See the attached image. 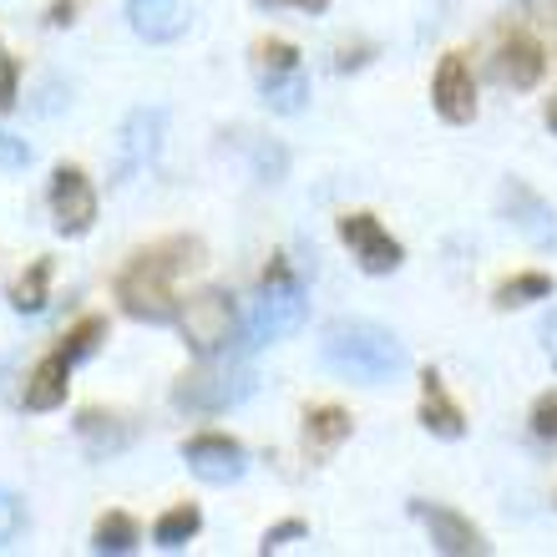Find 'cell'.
I'll list each match as a JSON object with an SVG mask.
<instances>
[{
    "label": "cell",
    "mask_w": 557,
    "mask_h": 557,
    "mask_svg": "<svg viewBox=\"0 0 557 557\" xmlns=\"http://www.w3.org/2000/svg\"><path fill=\"white\" fill-rule=\"evenodd\" d=\"M547 294H553V278L547 274H517L507 284H497V309L532 305V299H547Z\"/></svg>",
    "instance_id": "24"
},
{
    "label": "cell",
    "mask_w": 557,
    "mask_h": 557,
    "mask_svg": "<svg viewBox=\"0 0 557 557\" xmlns=\"http://www.w3.org/2000/svg\"><path fill=\"white\" fill-rule=\"evenodd\" d=\"M26 528V507H21V497L15 492H5L0 486V547L15 543V532Z\"/></svg>",
    "instance_id": "26"
},
{
    "label": "cell",
    "mask_w": 557,
    "mask_h": 557,
    "mask_svg": "<svg viewBox=\"0 0 557 557\" xmlns=\"http://www.w3.org/2000/svg\"><path fill=\"white\" fill-rule=\"evenodd\" d=\"M51 219H57V234L82 238L97 223V188L87 183L82 168H57L51 173Z\"/></svg>",
    "instance_id": "9"
},
{
    "label": "cell",
    "mask_w": 557,
    "mask_h": 557,
    "mask_svg": "<svg viewBox=\"0 0 557 557\" xmlns=\"http://www.w3.org/2000/svg\"><path fill=\"white\" fill-rule=\"evenodd\" d=\"M198 528H203V512H198L193 502H183V507H168V512L158 517L152 543H158L162 553H177V547H188L193 537H198Z\"/></svg>",
    "instance_id": "19"
},
{
    "label": "cell",
    "mask_w": 557,
    "mask_h": 557,
    "mask_svg": "<svg viewBox=\"0 0 557 557\" xmlns=\"http://www.w3.org/2000/svg\"><path fill=\"white\" fill-rule=\"evenodd\" d=\"M492 72H497L502 87L532 91L537 82H543V72H547V57H543V46L532 41V36H507V41L497 46V57H492Z\"/></svg>",
    "instance_id": "13"
},
{
    "label": "cell",
    "mask_w": 557,
    "mask_h": 557,
    "mask_svg": "<svg viewBox=\"0 0 557 557\" xmlns=\"http://www.w3.org/2000/svg\"><path fill=\"white\" fill-rule=\"evenodd\" d=\"M350 411H339V406H314V411L305 416V441L314 446V451H335L339 441L350 436Z\"/></svg>",
    "instance_id": "20"
},
{
    "label": "cell",
    "mask_w": 557,
    "mask_h": 557,
    "mask_svg": "<svg viewBox=\"0 0 557 557\" xmlns=\"http://www.w3.org/2000/svg\"><path fill=\"white\" fill-rule=\"evenodd\" d=\"M46 284H51V264H46V259H36L26 274L15 278L11 305L21 309V314H41V309H46Z\"/></svg>",
    "instance_id": "23"
},
{
    "label": "cell",
    "mask_w": 557,
    "mask_h": 557,
    "mask_svg": "<svg viewBox=\"0 0 557 557\" xmlns=\"http://www.w3.org/2000/svg\"><path fill=\"white\" fill-rule=\"evenodd\" d=\"M162 127H168V112L162 107H137L133 117L122 122L117 133V158H112V177L117 183H133L147 162L158 158L162 147Z\"/></svg>",
    "instance_id": "7"
},
{
    "label": "cell",
    "mask_w": 557,
    "mask_h": 557,
    "mask_svg": "<svg viewBox=\"0 0 557 557\" xmlns=\"http://www.w3.org/2000/svg\"><path fill=\"white\" fill-rule=\"evenodd\" d=\"M72 0H57V5H51V15H46V21H51V26H66V21H72Z\"/></svg>",
    "instance_id": "32"
},
{
    "label": "cell",
    "mask_w": 557,
    "mask_h": 557,
    "mask_svg": "<svg viewBox=\"0 0 557 557\" xmlns=\"http://www.w3.org/2000/svg\"><path fill=\"white\" fill-rule=\"evenodd\" d=\"M421 425L431 431V436H441V441L467 436V416H461V406L446 396V381H441L436 370H425L421 375Z\"/></svg>",
    "instance_id": "14"
},
{
    "label": "cell",
    "mask_w": 557,
    "mask_h": 557,
    "mask_svg": "<svg viewBox=\"0 0 557 557\" xmlns=\"http://www.w3.org/2000/svg\"><path fill=\"white\" fill-rule=\"evenodd\" d=\"M320 360L335 375L360 381V385H385V381H396V375H406V366H411L406 345L385 324H370V320L330 324L320 339Z\"/></svg>",
    "instance_id": "2"
},
{
    "label": "cell",
    "mask_w": 557,
    "mask_h": 557,
    "mask_svg": "<svg viewBox=\"0 0 557 557\" xmlns=\"http://www.w3.org/2000/svg\"><path fill=\"white\" fill-rule=\"evenodd\" d=\"M294 5H305V11H324L330 0H294Z\"/></svg>",
    "instance_id": "34"
},
{
    "label": "cell",
    "mask_w": 557,
    "mask_h": 557,
    "mask_svg": "<svg viewBox=\"0 0 557 557\" xmlns=\"http://www.w3.org/2000/svg\"><path fill=\"white\" fill-rule=\"evenodd\" d=\"M177 324H183V339L198 355H223L238 335V309L223 289H198L177 309Z\"/></svg>",
    "instance_id": "5"
},
{
    "label": "cell",
    "mask_w": 557,
    "mask_h": 557,
    "mask_svg": "<svg viewBox=\"0 0 557 557\" xmlns=\"http://www.w3.org/2000/svg\"><path fill=\"white\" fill-rule=\"evenodd\" d=\"M76 436L87 441L91 456H117L133 446V425H122V416L112 411H82L76 416Z\"/></svg>",
    "instance_id": "17"
},
{
    "label": "cell",
    "mask_w": 557,
    "mask_h": 557,
    "mask_svg": "<svg viewBox=\"0 0 557 557\" xmlns=\"http://www.w3.org/2000/svg\"><path fill=\"white\" fill-rule=\"evenodd\" d=\"M497 208H502V219L512 223L532 249H553V244H557V213H553V203H547L543 193H532L528 183L507 177V183L497 188Z\"/></svg>",
    "instance_id": "6"
},
{
    "label": "cell",
    "mask_w": 557,
    "mask_h": 557,
    "mask_svg": "<svg viewBox=\"0 0 557 557\" xmlns=\"http://www.w3.org/2000/svg\"><path fill=\"white\" fill-rule=\"evenodd\" d=\"M299 66V51L289 41H259L253 46V72L259 76H278V72H294Z\"/></svg>",
    "instance_id": "25"
},
{
    "label": "cell",
    "mask_w": 557,
    "mask_h": 557,
    "mask_svg": "<svg viewBox=\"0 0 557 557\" xmlns=\"http://www.w3.org/2000/svg\"><path fill=\"white\" fill-rule=\"evenodd\" d=\"M127 26L143 41H177L188 26V5L183 0H127Z\"/></svg>",
    "instance_id": "15"
},
{
    "label": "cell",
    "mask_w": 557,
    "mask_h": 557,
    "mask_svg": "<svg viewBox=\"0 0 557 557\" xmlns=\"http://www.w3.org/2000/svg\"><path fill=\"white\" fill-rule=\"evenodd\" d=\"M259 87H264V102H269V112H305V102H309V76H305V66H294V72H278V76H259Z\"/></svg>",
    "instance_id": "18"
},
{
    "label": "cell",
    "mask_w": 557,
    "mask_h": 557,
    "mask_svg": "<svg viewBox=\"0 0 557 557\" xmlns=\"http://www.w3.org/2000/svg\"><path fill=\"white\" fill-rule=\"evenodd\" d=\"M183 461H188V471L198 476V482H208V486H228V482H238V476L249 471L244 446H238L234 436H223V431H203V436H193L188 446H183Z\"/></svg>",
    "instance_id": "8"
},
{
    "label": "cell",
    "mask_w": 557,
    "mask_h": 557,
    "mask_svg": "<svg viewBox=\"0 0 557 557\" xmlns=\"http://www.w3.org/2000/svg\"><path fill=\"white\" fill-rule=\"evenodd\" d=\"M339 238L350 244V253L360 259V269L366 274H391V269H400V244L381 228V219L375 213H345L339 219Z\"/></svg>",
    "instance_id": "10"
},
{
    "label": "cell",
    "mask_w": 557,
    "mask_h": 557,
    "mask_svg": "<svg viewBox=\"0 0 557 557\" xmlns=\"http://www.w3.org/2000/svg\"><path fill=\"white\" fill-rule=\"evenodd\" d=\"M253 370L249 366H234V360H213V355H203V366L188 370L183 381L173 385V406L177 411H228V406H238V400L253 396Z\"/></svg>",
    "instance_id": "3"
},
{
    "label": "cell",
    "mask_w": 557,
    "mask_h": 557,
    "mask_svg": "<svg viewBox=\"0 0 557 557\" xmlns=\"http://www.w3.org/2000/svg\"><path fill=\"white\" fill-rule=\"evenodd\" d=\"M203 264V244L198 238H168L152 249L133 253L127 269L117 274V299L122 309L143 324H168L177 320V299H173V278Z\"/></svg>",
    "instance_id": "1"
},
{
    "label": "cell",
    "mask_w": 557,
    "mask_h": 557,
    "mask_svg": "<svg viewBox=\"0 0 557 557\" xmlns=\"http://www.w3.org/2000/svg\"><path fill=\"white\" fill-rule=\"evenodd\" d=\"M102 339H107V320H102V314H87V320H76L72 330L61 335L57 350L76 366V360H87V355H97V345H102Z\"/></svg>",
    "instance_id": "22"
},
{
    "label": "cell",
    "mask_w": 557,
    "mask_h": 557,
    "mask_svg": "<svg viewBox=\"0 0 557 557\" xmlns=\"http://www.w3.org/2000/svg\"><path fill=\"white\" fill-rule=\"evenodd\" d=\"M30 162V143L15 133H0V173H15V168H26Z\"/></svg>",
    "instance_id": "27"
},
{
    "label": "cell",
    "mask_w": 557,
    "mask_h": 557,
    "mask_svg": "<svg viewBox=\"0 0 557 557\" xmlns=\"http://www.w3.org/2000/svg\"><path fill=\"white\" fill-rule=\"evenodd\" d=\"M66 375H72V360L61 350H51L46 360H36V370H30L26 381V406L30 411H57V406H66Z\"/></svg>",
    "instance_id": "16"
},
{
    "label": "cell",
    "mask_w": 557,
    "mask_h": 557,
    "mask_svg": "<svg viewBox=\"0 0 557 557\" xmlns=\"http://www.w3.org/2000/svg\"><path fill=\"white\" fill-rule=\"evenodd\" d=\"M305 320H309L305 289L294 284L289 264H274L264 274V289H259V299H253L249 345H274V339H289L294 330H305Z\"/></svg>",
    "instance_id": "4"
},
{
    "label": "cell",
    "mask_w": 557,
    "mask_h": 557,
    "mask_svg": "<svg viewBox=\"0 0 557 557\" xmlns=\"http://www.w3.org/2000/svg\"><path fill=\"white\" fill-rule=\"evenodd\" d=\"M411 517L421 522L425 532H431V547L446 557H482L486 543L482 532L471 528L461 512H451V507H431V502H411Z\"/></svg>",
    "instance_id": "11"
},
{
    "label": "cell",
    "mask_w": 557,
    "mask_h": 557,
    "mask_svg": "<svg viewBox=\"0 0 557 557\" xmlns=\"http://www.w3.org/2000/svg\"><path fill=\"white\" fill-rule=\"evenodd\" d=\"M259 5H278V0H259Z\"/></svg>",
    "instance_id": "36"
},
{
    "label": "cell",
    "mask_w": 557,
    "mask_h": 557,
    "mask_svg": "<svg viewBox=\"0 0 557 557\" xmlns=\"http://www.w3.org/2000/svg\"><path fill=\"white\" fill-rule=\"evenodd\" d=\"M543 345H547V360H553V366H557V314L543 324Z\"/></svg>",
    "instance_id": "33"
},
{
    "label": "cell",
    "mask_w": 557,
    "mask_h": 557,
    "mask_svg": "<svg viewBox=\"0 0 557 557\" xmlns=\"http://www.w3.org/2000/svg\"><path fill=\"white\" fill-rule=\"evenodd\" d=\"M431 102L446 122H471L476 117V82H471L467 57H441L436 82H431Z\"/></svg>",
    "instance_id": "12"
},
{
    "label": "cell",
    "mask_w": 557,
    "mask_h": 557,
    "mask_svg": "<svg viewBox=\"0 0 557 557\" xmlns=\"http://www.w3.org/2000/svg\"><path fill=\"white\" fill-rule=\"evenodd\" d=\"M532 431H537L543 441H557V391L532 406Z\"/></svg>",
    "instance_id": "28"
},
{
    "label": "cell",
    "mask_w": 557,
    "mask_h": 557,
    "mask_svg": "<svg viewBox=\"0 0 557 557\" xmlns=\"http://www.w3.org/2000/svg\"><path fill=\"white\" fill-rule=\"evenodd\" d=\"M547 127H553V133H557V97H553V102H547Z\"/></svg>",
    "instance_id": "35"
},
{
    "label": "cell",
    "mask_w": 557,
    "mask_h": 557,
    "mask_svg": "<svg viewBox=\"0 0 557 557\" xmlns=\"http://www.w3.org/2000/svg\"><path fill=\"white\" fill-rule=\"evenodd\" d=\"M15 82H21V66L11 57H0V112L15 107Z\"/></svg>",
    "instance_id": "30"
},
{
    "label": "cell",
    "mask_w": 557,
    "mask_h": 557,
    "mask_svg": "<svg viewBox=\"0 0 557 557\" xmlns=\"http://www.w3.org/2000/svg\"><path fill=\"white\" fill-rule=\"evenodd\" d=\"M294 537H305V522H278V528H269L264 532V543H259V553H278V547H289Z\"/></svg>",
    "instance_id": "29"
},
{
    "label": "cell",
    "mask_w": 557,
    "mask_h": 557,
    "mask_svg": "<svg viewBox=\"0 0 557 557\" xmlns=\"http://www.w3.org/2000/svg\"><path fill=\"white\" fill-rule=\"evenodd\" d=\"M528 5L532 21H543V26H557V0H522Z\"/></svg>",
    "instance_id": "31"
},
{
    "label": "cell",
    "mask_w": 557,
    "mask_h": 557,
    "mask_svg": "<svg viewBox=\"0 0 557 557\" xmlns=\"http://www.w3.org/2000/svg\"><path fill=\"white\" fill-rule=\"evenodd\" d=\"M137 543H143V532H137V522L127 512H107L102 522H97V532H91V547L97 553H137Z\"/></svg>",
    "instance_id": "21"
}]
</instances>
